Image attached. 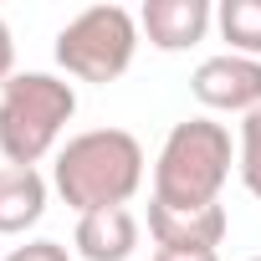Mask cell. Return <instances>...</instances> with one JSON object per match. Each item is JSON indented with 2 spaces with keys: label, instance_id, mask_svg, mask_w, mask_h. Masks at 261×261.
<instances>
[{
  "label": "cell",
  "instance_id": "6da1fadb",
  "mask_svg": "<svg viewBox=\"0 0 261 261\" xmlns=\"http://www.w3.org/2000/svg\"><path fill=\"white\" fill-rule=\"evenodd\" d=\"M51 185L77 215L118 210L144 190V144L128 128H87L57 149Z\"/></svg>",
  "mask_w": 261,
  "mask_h": 261
},
{
  "label": "cell",
  "instance_id": "7a4b0ae2",
  "mask_svg": "<svg viewBox=\"0 0 261 261\" xmlns=\"http://www.w3.org/2000/svg\"><path fill=\"white\" fill-rule=\"evenodd\" d=\"M230 128L215 118H185L169 128V139L154 159V200L169 210H200L220 205V190L230 179Z\"/></svg>",
  "mask_w": 261,
  "mask_h": 261
},
{
  "label": "cell",
  "instance_id": "3957f363",
  "mask_svg": "<svg viewBox=\"0 0 261 261\" xmlns=\"http://www.w3.org/2000/svg\"><path fill=\"white\" fill-rule=\"evenodd\" d=\"M77 113V87L51 72H16L0 87V159L36 169Z\"/></svg>",
  "mask_w": 261,
  "mask_h": 261
},
{
  "label": "cell",
  "instance_id": "277c9868",
  "mask_svg": "<svg viewBox=\"0 0 261 261\" xmlns=\"http://www.w3.org/2000/svg\"><path fill=\"white\" fill-rule=\"evenodd\" d=\"M139 16L128 6H87L57 31V67L77 82H118L139 51Z\"/></svg>",
  "mask_w": 261,
  "mask_h": 261
},
{
  "label": "cell",
  "instance_id": "5b68a950",
  "mask_svg": "<svg viewBox=\"0 0 261 261\" xmlns=\"http://www.w3.org/2000/svg\"><path fill=\"white\" fill-rule=\"evenodd\" d=\"M190 92L210 108V113H256L261 108V62L256 57H236V51H220V57H205L190 77Z\"/></svg>",
  "mask_w": 261,
  "mask_h": 261
},
{
  "label": "cell",
  "instance_id": "8992f818",
  "mask_svg": "<svg viewBox=\"0 0 261 261\" xmlns=\"http://www.w3.org/2000/svg\"><path fill=\"white\" fill-rule=\"evenodd\" d=\"M210 21H215L210 0H144L139 11V31L159 51H190L195 41H205Z\"/></svg>",
  "mask_w": 261,
  "mask_h": 261
},
{
  "label": "cell",
  "instance_id": "52a82bcc",
  "mask_svg": "<svg viewBox=\"0 0 261 261\" xmlns=\"http://www.w3.org/2000/svg\"><path fill=\"white\" fill-rule=\"evenodd\" d=\"M230 230L225 205H200V210H169L159 200H149V236L154 246H174V251H215Z\"/></svg>",
  "mask_w": 261,
  "mask_h": 261
},
{
  "label": "cell",
  "instance_id": "ba28073f",
  "mask_svg": "<svg viewBox=\"0 0 261 261\" xmlns=\"http://www.w3.org/2000/svg\"><path fill=\"white\" fill-rule=\"evenodd\" d=\"M77 256L82 261H128L139 246V220L128 205L118 210H92V215H77Z\"/></svg>",
  "mask_w": 261,
  "mask_h": 261
},
{
  "label": "cell",
  "instance_id": "9c48e42d",
  "mask_svg": "<svg viewBox=\"0 0 261 261\" xmlns=\"http://www.w3.org/2000/svg\"><path fill=\"white\" fill-rule=\"evenodd\" d=\"M46 210V179L41 169H16L0 164V236H21L41 220Z\"/></svg>",
  "mask_w": 261,
  "mask_h": 261
},
{
  "label": "cell",
  "instance_id": "30bf717a",
  "mask_svg": "<svg viewBox=\"0 0 261 261\" xmlns=\"http://www.w3.org/2000/svg\"><path fill=\"white\" fill-rule=\"evenodd\" d=\"M215 26H220V36L230 41L236 57H256L261 62V0H220Z\"/></svg>",
  "mask_w": 261,
  "mask_h": 261
},
{
  "label": "cell",
  "instance_id": "8fae6325",
  "mask_svg": "<svg viewBox=\"0 0 261 261\" xmlns=\"http://www.w3.org/2000/svg\"><path fill=\"white\" fill-rule=\"evenodd\" d=\"M241 179L261 200V108L241 118Z\"/></svg>",
  "mask_w": 261,
  "mask_h": 261
},
{
  "label": "cell",
  "instance_id": "7c38bea8",
  "mask_svg": "<svg viewBox=\"0 0 261 261\" xmlns=\"http://www.w3.org/2000/svg\"><path fill=\"white\" fill-rule=\"evenodd\" d=\"M6 261H72V256H67L62 241H26V246H16Z\"/></svg>",
  "mask_w": 261,
  "mask_h": 261
},
{
  "label": "cell",
  "instance_id": "4fadbf2b",
  "mask_svg": "<svg viewBox=\"0 0 261 261\" xmlns=\"http://www.w3.org/2000/svg\"><path fill=\"white\" fill-rule=\"evenodd\" d=\"M16 77V41H11V26H6V16H0V87H6Z\"/></svg>",
  "mask_w": 261,
  "mask_h": 261
},
{
  "label": "cell",
  "instance_id": "5bb4252c",
  "mask_svg": "<svg viewBox=\"0 0 261 261\" xmlns=\"http://www.w3.org/2000/svg\"><path fill=\"white\" fill-rule=\"evenodd\" d=\"M154 261H220V251H174V246H154Z\"/></svg>",
  "mask_w": 261,
  "mask_h": 261
},
{
  "label": "cell",
  "instance_id": "9a60e30c",
  "mask_svg": "<svg viewBox=\"0 0 261 261\" xmlns=\"http://www.w3.org/2000/svg\"><path fill=\"white\" fill-rule=\"evenodd\" d=\"M246 261H261V256H246Z\"/></svg>",
  "mask_w": 261,
  "mask_h": 261
}]
</instances>
